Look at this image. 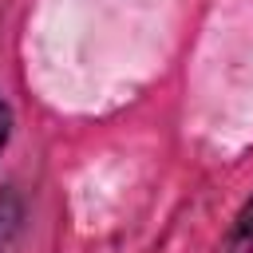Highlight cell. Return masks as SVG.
I'll return each mask as SVG.
<instances>
[{
    "instance_id": "cell-3",
    "label": "cell",
    "mask_w": 253,
    "mask_h": 253,
    "mask_svg": "<svg viewBox=\"0 0 253 253\" xmlns=\"http://www.w3.org/2000/svg\"><path fill=\"white\" fill-rule=\"evenodd\" d=\"M12 126H16V119H12V107H8V99L0 95V154L8 150V138H12Z\"/></svg>"
},
{
    "instance_id": "cell-1",
    "label": "cell",
    "mask_w": 253,
    "mask_h": 253,
    "mask_svg": "<svg viewBox=\"0 0 253 253\" xmlns=\"http://www.w3.org/2000/svg\"><path fill=\"white\" fill-rule=\"evenodd\" d=\"M221 253H253V198L237 210L229 233L221 237Z\"/></svg>"
},
{
    "instance_id": "cell-2",
    "label": "cell",
    "mask_w": 253,
    "mask_h": 253,
    "mask_svg": "<svg viewBox=\"0 0 253 253\" xmlns=\"http://www.w3.org/2000/svg\"><path fill=\"white\" fill-rule=\"evenodd\" d=\"M20 221H24V202L12 186L0 190V253L12 245V237L20 233Z\"/></svg>"
}]
</instances>
